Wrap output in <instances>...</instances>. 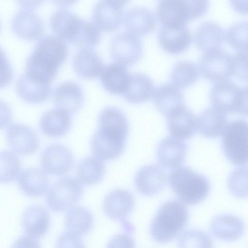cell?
Masks as SVG:
<instances>
[{"label": "cell", "mask_w": 248, "mask_h": 248, "mask_svg": "<svg viewBox=\"0 0 248 248\" xmlns=\"http://www.w3.org/2000/svg\"><path fill=\"white\" fill-rule=\"evenodd\" d=\"M65 41L58 36L47 34L37 42L26 63V72L44 82L50 83L68 55Z\"/></svg>", "instance_id": "cell-1"}, {"label": "cell", "mask_w": 248, "mask_h": 248, "mask_svg": "<svg viewBox=\"0 0 248 248\" xmlns=\"http://www.w3.org/2000/svg\"><path fill=\"white\" fill-rule=\"evenodd\" d=\"M52 30L63 40L73 45L89 47L98 44L101 32L93 23L66 9H60L51 16Z\"/></svg>", "instance_id": "cell-2"}, {"label": "cell", "mask_w": 248, "mask_h": 248, "mask_svg": "<svg viewBox=\"0 0 248 248\" xmlns=\"http://www.w3.org/2000/svg\"><path fill=\"white\" fill-rule=\"evenodd\" d=\"M188 217L186 207L180 201L165 202L159 208L150 224L152 237L159 243L172 241L185 228Z\"/></svg>", "instance_id": "cell-3"}, {"label": "cell", "mask_w": 248, "mask_h": 248, "mask_svg": "<svg viewBox=\"0 0 248 248\" xmlns=\"http://www.w3.org/2000/svg\"><path fill=\"white\" fill-rule=\"evenodd\" d=\"M169 181L181 202L189 205L204 201L210 189L209 182L204 176L185 166L178 167L171 171Z\"/></svg>", "instance_id": "cell-4"}, {"label": "cell", "mask_w": 248, "mask_h": 248, "mask_svg": "<svg viewBox=\"0 0 248 248\" xmlns=\"http://www.w3.org/2000/svg\"><path fill=\"white\" fill-rule=\"evenodd\" d=\"M208 5L207 0H160L156 7V15L161 25H186L190 20L203 15Z\"/></svg>", "instance_id": "cell-5"}, {"label": "cell", "mask_w": 248, "mask_h": 248, "mask_svg": "<svg viewBox=\"0 0 248 248\" xmlns=\"http://www.w3.org/2000/svg\"><path fill=\"white\" fill-rule=\"evenodd\" d=\"M210 99L213 107L226 114L247 116V86L240 87L229 80L217 82L211 89Z\"/></svg>", "instance_id": "cell-6"}, {"label": "cell", "mask_w": 248, "mask_h": 248, "mask_svg": "<svg viewBox=\"0 0 248 248\" xmlns=\"http://www.w3.org/2000/svg\"><path fill=\"white\" fill-rule=\"evenodd\" d=\"M248 124L238 119L227 124L222 134V149L228 160L237 166L248 162Z\"/></svg>", "instance_id": "cell-7"}, {"label": "cell", "mask_w": 248, "mask_h": 248, "mask_svg": "<svg viewBox=\"0 0 248 248\" xmlns=\"http://www.w3.org/2000/svg\"><path fill=\"white\" fill-rule=\"evenodd\" d=\"M83 193L81 183L74 177L60 178L48 189L46 201L47 206L55 212L69 210L78 202Z\"/></svg>", "instance_id": "cell-8"}, {"label": "cell", "mask_w": 248, "mask_h": 248, "mask_svg": "<svg viewBox=\"0 0 248 248\" xmlns=\"http://www.w3.org/2000/svg\"><path fill=\"white\" fill-rule=\"evenodd\" d=\"M143 48L140 39L128 31L117 34L110 44L111 57L124 66L131 65L138 61L142 55Z\"/></svg>", "instance_id": "cell-9"}, {"label": "cell", "mask_w": 248, "mask_h": 248, "mask_svg": "<svg viewBox=\"0 0 248 248\" xmlns=\"http://www.w3.org/2000/svg\"><path fill=\"white\" fill-rule=\"evenodd\" d=\"M198 67L201 74L211 81L228 80L232 76V55L220 48L204 52Z\"/></svg>", "instance_id": "cell-10"}, {"label": "cell", "mask_w": 248, "mask_h": 248, "mask_svg": "<svg viewBox=\"0 0 248 248\" xmlns=\"http://www.w3.org/2000/svg\"><path fill=\"white\" fill-rule=\"evenodd\" d=\"M128 1L100 0L92 11L93 24L105 31H113L122 24L124 18V7Z\"/></svg>", "instance_id": "cell-11"}, {"label": "cell", "mask_w": 248, "mask_h": 248, "mask_svg": "<svg viewBox=\"0 0 248 248\" xmlns=\"http://www.w3.org/2000/svg\"><path fill=\"white\" fill-rule=\"evenodd\" d=\"M41 165L46 173L54 176H62L70 171L74 164L71 151L61 144L47 146L40 156Z\"/></svg>", "instance_id": "cell-12"}, {"label": "cell", "mask_w": 248, "mask_h": 248, "mask_svg": "<svg viewBox=\"0 0 248 248\" xmlns=\"http://www.w3.org/2000/svg\"><path fill=\"white\" fill-rule=\"evenodd\" d=\"M157 38L160 46L165 51L180 54L191 44L192 34L186 25H161L158 30Z\"/></svg>", "instance_id": "cell-13"}, {"label": "cell", "mask_w": 248, "mask_h": 248, "mask_svg": "<svg viewBox=\"0 0 248 248\" xmlns=\"http://www.w3.org/2000/svg\"><path fill=\"white\" fill-rule=\"evenodd\" d=\"M6 138L10 149L20 155L32 154L39 147V140L35 132L23 124H11L6 130Z\"/></svg>", "instance_id": "cell-14"}, {"label": "cell", "mask_w": 248, "mask_h": 248, "mask_svg": "<svg viewBox=\"0 0 248 248\" xmlns=\"http://www.w3.org/2000/svg\"><path fill=\"white\" fill-rule=\"evenodd\" d=\"M125 138L98 129L92 137L91 148L95 156L102 160H112L119 157L125 147Z\"/></svg>", "instance_id": "cell-15"}, {"label": "cell", "mask_w": 248, "mask_h": 248, "mask_svg": "<svg viewBox=\"0 0 248 248\" xmlns=\"http://www.w3.org/2000/svg\"><path fill=\"white\" fill-rule=\"evenodd\" d=\"M167 175L165 170L155 165L142 167L137 172L134 184L141 194L154 196L160 192L166 185Z\"/></svg>", "instance_id": "cell-16"}, {"label": "cell", "mask_w": 248, "mask_h": 248, "mask_svg": "<svg viewBox=\"0 0 248 248\" xmlns=\"http://www.w3.org/2000/svg\"><path fill=\"white\" fill-rule=\"evenodd\" d=\"M134 205V198L130 192L124 189H116L106 196L103 209L110 219L123 220L132 212Z\"/></svg>", "instance_id": "cell-17"}, {"label": "cell", "mask_w": 248, "mask_h": 248, "mask_svg": "<svg viewBox=\"0 0 248 248\" xmlns=\"http://www.w3.org/2000/svg\"><path fill=\"white\" fill-rule=\"evenodd\" d=\"M187 151V145L184 142L173 137H166L157 145V160L165 168L175 169L183 163Z\"/></svg>", "instance_id": "cell-18"}, {"label": "cell", "mask_w": 248, "mask_h": 248, "mask_svg": "<svg viewBox=\"0 0 248 248\" xmlns=\"http://www.w3.org/2000/svg\"><path fill=\"white\" fill-rule=\"evenodd\" d=\"M57 108L70 114L78 111L82 107L84 95L81 87L73 81H65L58 85L53 93Z\"/></svg>", "instance_id": "cell-19"}, {"label": "cell", "mask_w": 248, "mask_h": 248, "mask_svg": "<svg viewBox=\"0 0 248 248\" xmlns=\"http://www.w3.org/2000/svg\"><path fill=\"white\" fill-rule=\"evenodd\" d=\"M210 231L216 238L224 241H234L244 234L245 225L239 217L231 214L215 217L210 224Z\"/></svg>", "instance_id": "cell-20"}, {"label": "cell", "mask_w": 248, "mask_h": 248, "mask_svg": "<svg viewBox=\"0 0 248 248\" xmlns=\"http://www.w3.org/2000/svg\"><path fill=\"white\" fill-rule=\"evenodd\" d=\"M170 134L179 140H186L193 136L197 130V117L185 105L167 117Z\"/></svg>", "instance_id": "cell-21"}, {"label": "cell", "mask_w": 248, "mask_h": 248, "mask_svg": "<svg viewBox=\"0 0 248 248\" xmlns=\"http://www.w3.org/2000/svg\"><path fill=\"white\" fill-rule=\"evenodd\" d=\"M14 16L12 29L18 36L30 40L38 38L45 29L41 18L31 9L22 8Z\"/></svg>", "instance_id": "cell-22"}, {"label": "cell", "mask_w": 248, "mask_h": 248, "mask_svg": "<svg viewBox=\"0 0 248 248\" xmlns=\"http://www.w3.org/2000/svg\"><path fill=\"white\" fill-rule=\"evenodd\" d=\"M16 89L24 100L32 103H40L46 100L52 91L50 83L37 79L26 72L17 78Z\"/></svg>", "instance_id": "cell-23"}, {"label": "cell", "mask_w": 248, "mask_h": 248, "mask_svg": "<svg viewBox=\"0 0 248 248\" xmlns=\"http://www.w3.org/2000/svg\"><path fill=\"white\" fill-rule=\"evenodd\" d=\"M21 222L27 235L37 239L46 233L49 228L50 219L48 212L44 207L34 204L25 210Z\"/></svg>", "instance_id": "cell-24"}, {"label": "cell", "mask_w": 248, "mask_h": 248, "mask_svg": "<svg viewBox=\"0 0 248 248\" xmlns=\"http://www.w3.org/2000/svg\"><path fill=\"white\" fill-rule=\"evenodd\" d=\"M152 95L157 108L167 117L185 105L182 92L170 83H164L156 87Z\"/></svg>", "instance_id": "cell-25"}, {"label": "cell", "mask_w": 248, "mask_h": 248, "mask_svg": "<svg viewBox=\"0 0 248 248\" xmlns=\"http://www.w3.org/2000/svg\"><path fill=\"white\" fill-rule=\"evenodd\" d=\"M124 26L128 32L136 35H145L155 28L156 17L148 8L137 6L129 9L124 18Z\"/></svg>", "instance_id": "cell-26"}, {"label": "cell", "mask_w": 248, "mask_h": 248, "mask_svg": "<svg viewBox=\"0 0 248 248\" xmlns=\"http://www.w3.org/2000/svg\"><path fill=\"white\" fill-rule=\"evenodd\" d=\"M225 39V30L212 21L201 24L196 29L194 36L196 45L204 53L220 49Z\"/></svg>", "instance_id": "cell-27"}, {"label": "cell", "mask_w": 248, "mask_h": 248, "mask_svg": "<svg viewBox=\"0 0 248 248\" xmlns=\"http://www.w3.org/2000/svg\"><path fill=\"white\" fill-rule=\"evenodd\" d=\"M18 185L26 195L37 197L43 195L49 188V180L46 172L37 168L22 170L17 180Z\"/></svg>", "instance_id": "cell-28"}, {"label": "cell", "mask_w": 248, "mask_h": 248, "mask_svg": "<svg viewBox=\"0 0 248 248\" xmlns=\"http://www.w3.org/2000/svg\"><path fill=\"white\" fill-rule=\"evenodd\" d=\"M105 66L100 55L90 47L78 49L73 60V67L76 72L84 78L99 76Z\"/></svg>", "instance_id": "cell-29"}, {"label": "cell", "mask_w": 248, "mask_h": 248, "mask_svg": "<svg viewBox=\"0 0 248 248\" xmlns=\"http://www.w3.org/2000/svg\"><path fill=\"white\" fill-rule=\"evenodd\" d=\"M72 120L71 114L54 108L46 112L41 118L40 127L42 132L50 138L65 135L70 130Z\"/></svg>", "instance_id": "cell-30"}, {"label": "cell", "mask_w": 248, "mask_h": 248, "mask_svg": "<svg viewBox=\"0 0 248 248\" xmlns=\"http://www.w3.org/2000/svg\"><path fill=\"white\" fill-rule=\"evenodd\" d=\"M197 130L203 137L216 138L223 133L227 124V114L214 108H206L197 117Z\"/></svg>", "instance_id": "cell-31"}, {"label": "cell", "mask_w": 248, "mask_h": 248, "mask_svg": "<svg viewBox=\"0 0 248 248\" xmlns=\"http://www.w3.org/2000/svg\"><path fill=\"white\" fill-rule=\"evenodd\" d=\"M131 74L125 66L117 62L105 66L101 74V82L105 89L113 94H123L129 83Z\"/></svg>", "instance_id": "cell-32"}, {"label": "cell", "mask_w": 248, "mask_h": 248, "mask_svg": "<svg viewBox=\"0 0 248 248\" xmlns=\"http://www.w3.org/2000/svg\"><path fill=\"white\" fill-rule=\"evenodd\" d=\"M154 90L152 79L144 73L138 72L131 74L128 85L122 94L127 101L140 103L149 100Z\"/></svg>", "instance_id": "cell-33"}, {"label": "cell", "mask_w": 248, "mask_h": 248, "mask_svg": "<svg viewBox=\"0 0 248 248\" xmlns=\"http://www.w3.org/2000/svg\"><path fill=\"white\" fill-rule=\"evenodd\" d=\"M98 121L99 129L125 139L127 137L128 122L125 114L119 108L112 106L105 108L99 114Z\"/></svg>", "instance_id": "cell-34"}, {"label": "cell", "mask_w": 248, "mask_h": 248, "mask_svg": "<svg viewBox=\"0 0 248 248\" xmlns=\"http://www.w3.org/2000/svg\"><path fill=\"white\" fill-rule=\"evenodd\" d=\"M93 221V216L89 209L74 206L65 214L64 225L67 232L81 237L91 231Z\"/></svg>", "instance_id": "cell-35"}, {"label": "cell", "mask_w": 248, "mask_h": 248, "mask_svg": "<svg viewBox=\"0 0 248 248\" xmlns=\"http://www.w3.org/2000/svg\"><path fill=\"white\" fill-rule=\"evenodd\" d=\"M105 165L96 156H88L79 164L77 169L78 180L84 185L92 186L99 183L105 174Z\"/></svg>", "instance_id": "cell-36"}, {"label": "cell", "mask_w": 248, "mask_h": 248, "mask_svg": "<svg viewBox=\"0 0 248 248\" xmlns=\"http://www.w3.org/2000/svg\"><path fill=\"white\" fill-rule=\"evenodd\" d=\"M199 76L197 66L193 62L182 61L173 66L170 79L177 88H185L195 83Z\"/></svg>", "instance_id": "cell-37"}, {"label": "cell", "mask_w": 248, "mask_h": 248, "mask_svg": "<svg viewBox=\"0 0 248 248\" xmlns=\"http://www.w3.org/2000/svg\"><path fill=\"white\" fill-rule=\"evenodd\" d=\"M21 164L17 156L9 151H0V183L7 184L17 177Z\"/></svg>", "instance_id": "cell-38"}, {"label": "cell", "mask_w": 248, "mask_h": 248, "mask_svg": "<svg viewBox=\"0 0 248 248\" xmlns=\"http://www.w3.org/2000/svg\"><path fill=\"white\" fill-rule=\"evenodd\" d=\"M178 246V248H213V242L205 232L189 230L180 234Z\"/></svg>", "instance_id": "cell-39"}, {"label": "cell", "mask_w": 248, "mask_h": 248, "mask_svg": "<svg viewBox=\"0 0 248 248\" xmlns=\"http://www.w3.org/2000/svg\"><path fill=\"white\" fill-rule=\"evenodd\" d=\"M225 38L230 46L239 52L248 50V24L246 21L236 22L228 29Z\"/></svg>", "instance_id": "cell-40"}, {"label": "cell", "mask_w": 248, "mask_h": 248, "mask_svg": "<svg viewBox=\"0 0 248 248\" xmlns=\"http://www.w3.org/2000/svg\"><path fill=\"white\" fill-rule=\"evenodd\" d=\"M247 168L241 167L234 170L228 179V188L230 192L239 198H246L248 196Z\"/></svg>", "instance_id": "cell-41"}, {"label": "cell", "mask_w": 248, "mask_h": 248, "mask_svg": "<svg viewBox=\"0 0 248 248\" xmlns=\"http://www.w3.org/2000/svg\"><path fill=\"white\" fill-rule=\"evenodd\" d=\"M247 52H239L232 55V76L240 80L247 81Z\"/></svg>", "instance_id": "cell-42"}, {"label": "cell", "mask_w": 248, "mask_h": 248, "mask_svg": "<svg viewBox=\"0 0 248 248\" xmlns=\"http://www.w3.org/2000/svg\"><path fill=\"white\" fill-rule=\"evenodd\" d=\"M56 248H86L80 236L69 232L62 233L57 238Z\"/></svg>", "instance_id": "cell-43"}, {"label": "cell", "mask_w": 248, "mask_h": 248, "mask_svg": "<svg viewBox=\"0 0 248 248\" xmlns=\"http://www.w3.org/2000/svg\"><path fill=\"white\" fill-rule=\"evenodd\" d=\"M14 70L3 49L0 46V87L7 85L12 79Z\"/></svg>", "instance_id": "cell-44"}, {"label": "cell", "mask_w": 248, "mask_h": 248, "mask_svg": "<svg viewBox=\"0 0 248 248\" xmlns=\"http://www.w3.org/2000/svg\"><path fill=\"white\" fill-rule=\"evenodd\" d=\"M107 248H135V245L130 235L126 233H119L111 238Z\"/></svg>", "instance_id": "cell-45"}, {"label": "cell", "mask_w": 248, "mask_h": 248, "mask_svg": "<svg viewBox=\"0 0 248 248\" xmlns=\"http://www.w3.org/2000/svg\"><path fill=\"white\" fill-rule=\"evenodd\" d=\"M12 119V110L10 106L0 99V129L8 126Z\"/></svg>", "instance_id": "cell-46"}, {"label": "cell", "mask_w": 248, "mask_h": 248, "mask_svg": "<svg viewBox=\"0 0 248 248\" xmlns=\"http://www.w3.org/2000/svg\"><path fill=\"white\" fill-rule=\"evenodd\" d=\"M11 248H41V246L36 238L25 235L17 239Z\"/></svg>", "instance_id": "cell-47"}]
</instances>
